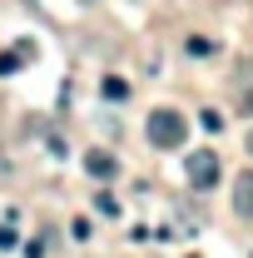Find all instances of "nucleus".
Listing matches in <instances>:
<instances>
[{"instance_id": "nucleus-3", "label": "nucleus", "mask_w": 253, "mask_h": 258, "mask_svg": "<svg viewBox=\"0 0 253 258\" xmlns=\"http://www.w3.org/2000/svg\"><path fill=\"white\" fill-rule=\"evenodd\" d=\"M85 169L95 174L99 184H109V179L119 174V164H114V154H109V149H90V154H85Z\"/></svg>"}, {"instance_id": "nucleus-2", "label": "nucleus", "mask_w": 253, "mask_h": 258, "mask_svg": "<svg viewBox=\"0 0 253 258\" xmlns=\"http://www.w3.org/2000/svg\"><path fill=\"white\" fill-rule=\"evenodd\" d=\"M184 174H189V189H194V194H209L214 184H219L223 164H219L214 149H194L189 159H184Z\"/></svg>"}, {"instance_id": "nucleus-5", "label": "nucleus", "mask_w": 253, "mask_h": 258, "mask_svg": "<svg viewBox=\"0 0 253 258\" xmlns=\"http://www.w3.org/2000/svg\"><path fill=\"white\" fill-rule=\"evenodd\" d=\"M99 90H104L109 104H124V99H129V85L119 80V75H104V80H99Z\"/></svg>"}, {"instance_id": "nucleus-6", "label": "nucleus", "mask_w": 253, "mask_h": 258, "mask_svg": "<svg viewBox=\"0 0 253 258\" xmlns=\"http://www.w3.org/2000/svg\"><path fill=\"white\" fill-rule=\"evenodd\" d=\"M15 243H20V233H15V214H10V219H0V253H10Z\"/></svg>"}, {"instance_id": "nucleus-4", "label": "nucleus", "mask_w": 253, "mask_h": 258, "mask_svg": "<svg viewBox=\"0 0 253 258\" xmlns=\"http://www.w3.org/2000/svg\"><path fill=\"white\" fill-rule=\"evenodd\" d=\"M233 209H238L243 219H253V169H243L238 184H233Z\"/></svg>"}, {"instance_id": "nucleus-11", "label": "nucleus", "mask_w": 253, "mask_h": 258, "mask_svg": "<svg viewBox=\"0 0 253 258\" xmlns=\"http://www.w3.org/2000/svg\"><path fill=\"white\" fill-rule=\"evenodd\" d=\"M25 258H45V233H40V238H30V248H25Z\"/></svg>"}, {"instance_id": "nucleus-10", "label": "nucleus", "mask_w": 253, "mask_h": 258, "mask_svg": "<svg viewBox=\"0 0 253 258\" xmlns=\"http://www.w3.org/2000/svg\"><path fill=\"white\" fill-rule=\"evenodd\" d=\"M70 233H75V238L85 243V238H90V219H75V224H70Z\"/></svg>"}, {"instance_id": "nucleus-1", "label": "nucleus", "mask_w": 253, "mask_h": 258, "mask_svg": "<svg viewBox=\"0 0 253 258\" xmlns=\"http://www.w3.org/2000/svg\"><path fill=\"white\" fill-rule=\"evenodd\" d=\"M144 134H149V144L154 149H184V139H189V119L179 114V109H149V119H144Z\"/></svg>"}, {"instance_id": "nucleus-9", "label": "nucleus", "mask_w": 253, "mask_h": 258, "mask_svg": "<svg viewBox=\"0 0 253 258\" xmlns=\"http://www.w3.org/2000/svg\"><path fill=\"white\" fill-rule=\"evenodd\" d=\"M95 209L104 214V219H114V214H119V204H114V194H99V199H95Z\"/></svg>"}, {"instance_id": "nucleus-8", "label": "nucleus", "mask_w": 253, "mask_h": 258, "mask_svg": "<svg viewBox=\"0 0 253 258\" xmlns=\"http://www.w3.org/2000/svg\"><path fill=\"white\" fill-rule=\"evenodd\" d=\"M189 55H194V60H209V55H214V40L194 35V40H189Z\"/></svg>"}, {"instance_id": "nucleus-14", "label": "nucleus", "mask_w": 253, "mask_h": 258, "mask_svg": "<svg viewBox=\"0 0 253 258\" xmlns=\"http://www.w3.org/2000/svg\"><path fill=\"white\" fill-rule=\"evenodd\" d=\"M243 144H248V154H253V129H248V134H243Z\"/></svg>"}, {"instance_id": "nucleus-12", "label": "nucleus", "mask_w": 253, "mask_h": 258, "mask_svg": "<svg viewBox=\"0 0 253 258\" xmlns=\"http://www.w3.org/2000/svg\"><path fill=\"white\" fill-rule=\"evenodd\" d=\"M10 70H20V55H0V75H10Z\"/></svg>"}, {"instance_id": "nucleus-13", "label": "nucleus", "mask_w": 253, "mask_h": 258, "mask_svg": "<svg viewBox=\"0 0 253 258\" xmlns=\"http://www.w3.org/2000/svg\"><path fill=\"white\" fill-rule=\"evenodd\" d=\"M243 114H253V95H243Z\"/></svg>"}, {"instance_id": "nucleus-7", "label": "nucleus", "mask_w": 253, "mask_h": 258, "mask_svg": "<svg viewBox=\"0 0 253 258\" xmlns=\"http://www.w3.org/2000/svg\"><path fill=\"white\" fill-rule=\"evenodd\" d=\"M199 124L209 129V134H219V129H223V114H219V109H209V104H204V109H199Z\"/></svg>"}]
</instances>
